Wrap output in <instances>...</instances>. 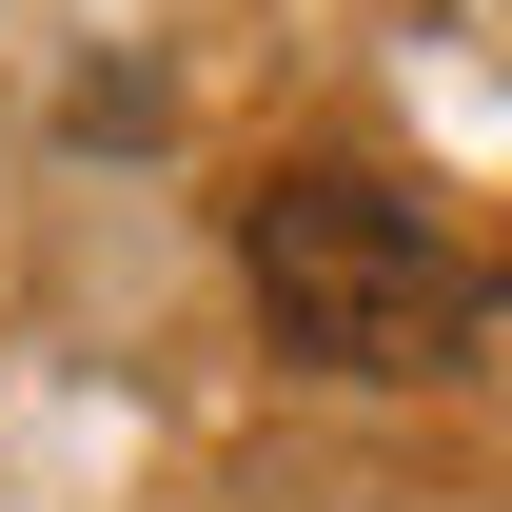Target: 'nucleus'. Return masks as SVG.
Segmentation results:
<instances>
[{
	"mask_svg": "<svg viewBox=\"0 0 512 512\" xmlns=\"http://www.w3.org/2000/svg\"><path fill=\"white\" fill-rule=\"evenodd\" d=\"M237 296H256V335H276L296 375H335V394L434 375L453 335H473L434 217H414L394 178H355V158H296V178L237 197Z\"/></svg>",
	"mask_w": 512,
	"mask_h": 512,
	"instance_id": "nucleus-1",
	"label": "nucleus"
}]
</instances>
